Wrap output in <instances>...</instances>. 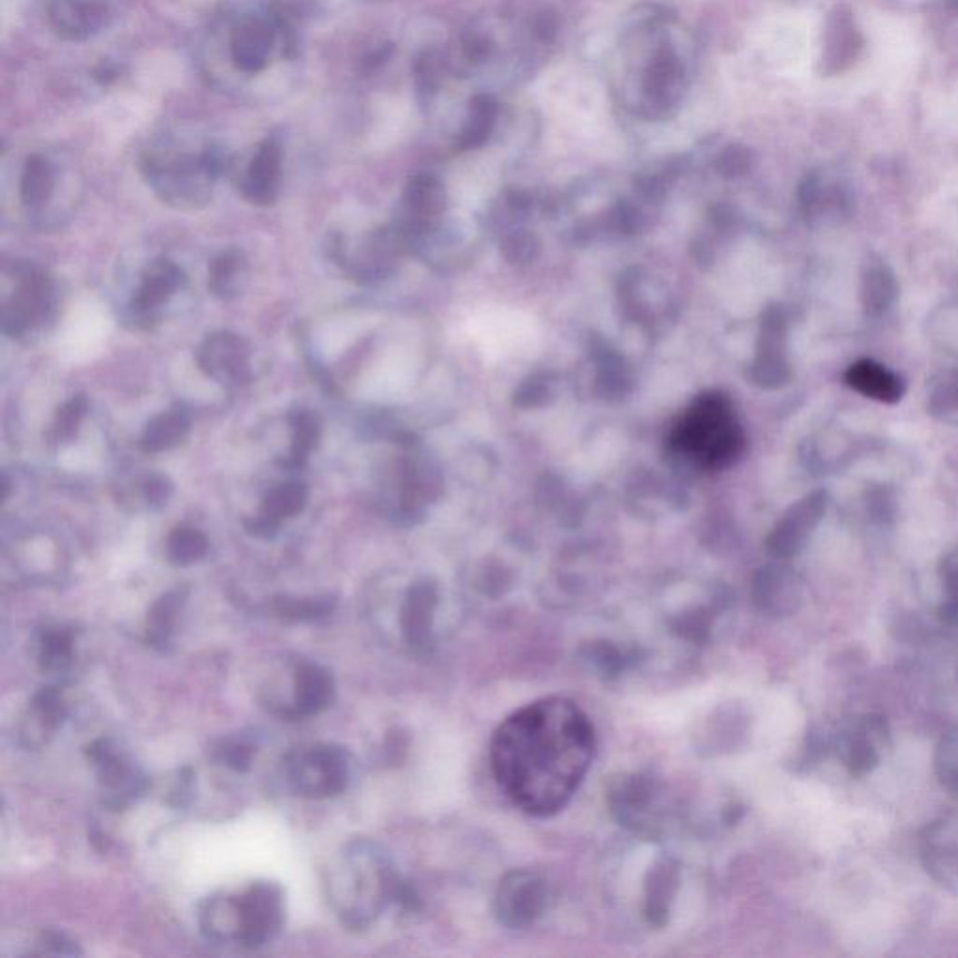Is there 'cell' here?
I'll return each instance as SVG.
<instances>
[{"label": "cell", "mask_w": 958, "mask_h": 958, "mask_svg": "<svg viewBox=\"0 0 958 958\" xmlns=\"http://www.w3.org/2000/svg\"><path fill=\"white\" fill-rule=\"evenodd\" d=\"M498 786L530 817H553L585 781L596 754V731L577 702L545 696L519 707L491 737Z\"/></svg>", "instance_id": "1"}, {"label": "cell", "mask_w": 958, "mask_h": 958, "mask_svg": "<svg viewBox=\"0 0 958 958\" xmlns=\"http://www.w3.org/2000/svg\"><path fill=\"white\" fill-rule=\"evenodd\" d=\"M285 895L274 882H255L238 895H214L201 905L199 927L219 946L258 949L280 935Z\"/></svg>", "instance_id": "2"}, {"label": "cell", "mask_w": 958, "mask_h": 958, "mask_svg": "<svg viewBox=\"0 0 958 958\" xmlns=\"http://www.w3.org/2000/svg\"><path fill=\"white\" fill-rule=\"evenodd\" d=\"M399 877L392 859L374 842L354 841L346 847L338 877L333 878V905L341 923L363 930L377 921L388 905L395 902Z\"/></svg>", "instance_id": "3"}, {"label": "cell", "mask_w": 958, "mask_h": 958, "mask_svg": "<svg viewBox=\"0 0 958 958\" xmlns=\"http://www.w3.org/2000/svg\"><path fill=\"white\" fill-rule=\"evenodd\" d=\"M671 448L702 470H723L742 457L745 434L725 393H702L671 433Z\"/></svg>", "instance_id": "4"}, {"label": "cell", "mask_w": 958, "mask_h": 958, "mask_svg": "<svg viewBox=\"0 0 958 958\" xmlns=\"http://www.w3.org/2000/svg\"><path fill=\"white\" fill-rule=\"evenodd\" d=\"M283 779L289 790L300 798H335L351 783V754L332 743L296 749L283 760Z\"/></svg>", "instance_id": "5"}, {"label": "cell", "mask_w": 958, "mask_h": 958, "mask_svg": "<svg viewBox=\"0 0 958 958\" xmlns=\"http://www.w3.org/2000/svg\"><path fill=\"white\" fill-rule=\"evenodd\" d=\"M607 801L614 819L638 835H661L666 822H671L663 784L644 773H624L614 779Z\"/></svg>", "instance_id": "6"}, {"label": "cell", "mask_w": 958, "mask_h": 958, "mask_svg": "<svg viewBox=\"0 0 958 958\" xmlns=\"http://www.w3.org/2000/svg\"><path fill=\"white\" fill-rule=\"evenodd\" d=\"M101 790V801L111 811H124L148 790V778L139 765L109 737H98L85 747Z\"/></svg>", "instance_id": "7"}, {"label": "cell", "mask_w": 958, "mask_h": 958, "mask_svg": "<svg viewBox=\"0 0 958 958\" xmlns=\"http://www.w3.org/2000/svg\"><path fill=\"white\" fill-rule=\"evenodd\" d=\"M749 380L764 390H779L792 380L789 362V315L783 305H770L760 321L756 356Z\"/></svg>", "instance_id": "8"}, {"label": "cell", "mask_w": 958, "mask_h": 958, "mask_svg": "<svg viewBox=\"0 0 958 958\" xmlns=\"http://www.w3.org/2000/svg\"><path fill=\"white\" fill-rule=\"evenodd\" d=\"M549 902V888L538 872L519 869L498 883L495 893V916L506 929L525 930L532 927Z\"/></svg>", "instance_id": "9"}, {"label": "cell", "mask_w": 958, "mask_h": 958, "mask_svg": "<svg viewBox=\"0 0 958 958\" xmlns=\"http://www.w3.org/2000/svg\"><path fill=\"white\" fill-rule=\"evenodd\" d=\"M828 504H830V497L824 489L809 492L798 502L792 504L765 539L768 553L781 561L800 555L801 550L805 549L812 532L824 519Z\"/></svg>", "instance_id": "10"}, {"label": "cell", "mask_w": 958, "mask_h": 958, "mask_svg": "<svg viewBox=\"0 0 958 958\" xmlns=\"http://www.w3.org/2000/svg\"><path fill=\"white\" fill-rule=\"evenodd\" d=\"M53 283L36 266L19 270V286L2 310V330L10 338H21L53 310Z\"/></svg>", "instance_id": "11"}, {"label": "cell", "mask_w": 958, "mask_h": 958, "mask_svg": "<svg viewBox=\"0 0 958 958\" xmlns=\"http://www.w3.org/2000/svg\"><path fill=\"white\" fill-rule=\"evenodd\" d=\"M252 349L236 333L217 332L208 335L197 351V363L206 377L225 387H240L252 379Z\"/></svg>", "instance_id": "12"}, {"label": "cell", "mask_w": 958, "mask_h": 958, "mask_svg": "<svg viewBox=\"0 0 958 958\" xmlns=\"http://www.w3.org/2000/svg\"><path fill=\"white\" fill-rule=\"evenodd\" d=\"M294 695L293 704L281 713L286 721L319 715L332 706L335 698V682L326 666L315 661L296 659L293 666Z\"/></svg>", "instance_id": "13"}, {"label": "cell", "mask_w": 958, "mask_h": 958, "mask_svg": "<svg viewBox=\"0 0 958 958\" xmlns=\"http://www.w3.org/2000/svg\"><path fill=\"white\" fill-rule=\"evenodd\" d=\"M751 596L760 613L784 618L800 608L801 583L790 567L772 564L754 573Z\"/></svg>", "instance_id": "14"}, {"label": "cell", "mask_w": 958, "mask_h": 958, "mask_svg": "<svg viewBox=\"0 0 958 958\" xmlns=\"http://www.w3.org/2000/svg\"><path fill=\"white\" fill-rule=\"evenodd\" d=\"M68 717L65 695L59 684L43 685L30 698L29 710L25 713L23 723L19 729V740L27 749H40L46 745L55 732L59 731Z\"/></svg>", "instance_id": "15"}, {"label": "cell", "mask_w": 958, "mask_h": 958, "mask_svg": "<svg viewBox=\"0 0 958 958\" xmlns=\"http://www.w3.org/2000/svg\"><path fill=\"white\" fill-rule=\"evenodd\" d=\"M863 47L853 13L847 7H835L825 21L824 49L820 70L824 76H837L847 71L858 60Z\"/></svg>", "instance_id": "16"}, {"label": "cell", "mask_w": 958, "mask_h": 958, "mask_svg": "<svg viewBox=\"0 0 958 958\" xmlns=\"http://www.w3.org/2000/svg\"><path fill=\"white\" fill-rule=\"evenodd\" d=\"M310 491L304 483L289 481L266 492L258 514L244 522L247 534L255 538L272 539L280 532L283 520L293 519L304 511Z\"/></svg>", "instance_id": "17"}, {"label": "cell", "mask_w": 958, "mask_h": 958, "mask_svg": "<svg viewBox=\"0 0 958 958\" xmlns=\"http://www.w3.org/2000/svg\"><path fill=\"white\" fill-rule=\"evenodd\" d=\"M800 208L807 219L831 214V217L848 216L853 208L852 187L841 176H828L825 173H811L801 182Z\"/></svg>", "instance_id": "18"}, {"label": "cell", "mask_w": 958, "mask_h": 958, "mask_svg": "<svg viewBox=\"0 0 958 958\" xmlns=\"http://www.w3.org/2000/svg\"><path fill=\"white\" fill-rule=\"evenodd\" d=\"M437 607V588L431 583H416L404 597L401 608V629L410 649L427 654L433 646V613Z\"/></svg>", "instance_id": "19"}, {"label": "cell", "mask_w": 958, "mask_h": 958, "mask_svg": "<svg viewBox=\"0 0 958 958\" xmlns=\"http://www.w3.org/2000/svg\"><path fill=\"white\" fill-rule=\"evenodd\" d=\"M76 627L57 624L41 627L36 637V661L53 684L70 682L76 668Z\"/></svg>", "instance_id": "20"}, {"label": "cell", "mask_w": 958, "mask_h": 958, "mask_svg": "<svg viewBox=\"0 0 958 958\" xmlns=\"http://www.w3.org/2000/svg\"><path fill=\"white\" fill-rule=\"evenodd\" d=\"M844 382L853 392L883 404L899 403L906 393V382L899 373L867 358L847 369Z\"/></svg>", "instance_id": "21"}, {"label": "cell", "mask_w": 958, "mask_h": 958, "mask_svg": "<svg viewBox=\"0 0 958 958\" xmlns=\"http://www.w3.org/2000/svg\"><path fill=\"white\" fill-rule=\"evenodd\" d=\"M281 175V148L275 140H264L253 156L240 189L250 203L257 206L274 205Z\"/></svg>", "instance_id": "22"}, {"label": "cell", "mask_w": 958, "mask_h": 958, "mask_svg": "<svg viewBox=\"0 0 958 958\" xmlns=\"http://www.w3.org/2000/svg\"><path fill=\"white\" fill-rule=\"evenodd\" d=\"M186 283V274L169 258H158L143 274L140 285L131 300V310L137 315H153L173 294Z\"/></svg>", "instance_id": "23"}, {"label": "cell", "mask_w": 958, "mask_h": 958, "mask_svg": "<svg viewBox=\"0 0 958 958\" xmlns=\"http://www.w3.org/2000/svg\"><path fill=\"white\" fill-rule=\"evenodd\" d=\"M274 30L264 19L247 18L234 29L231 40L233 62L244 74H258L268 65Z\"/></svg>", "instance_id": "24"}, {"label": "cell", "mask_w": 958, "mask_h": 958, "mask_svg": "<svg viewBox=\"0 0 958 958\" xmlns=\"http://www.w3.org/2000/svg\"><path fill=\"white\" fill-rule=\"evenodd\" d=\"M899 300V281L886 261L867 258L859 274V302L867 316L886 315Z\"/></svg>", "instance_id": "25"}, {"label": "cell", "mask_w": 958, "mask_h": 958, "mask_svg": "<svg viewBox=\"0 0 958 958\" xmlns=\"http://www.w3.org/2000/svg\"><path fill=\"white\" fill-rule=\"evenodd\" d=\"M106 8L98 0H55L51 23L65 40H85L100 29Z\"/></svg>", "instance_id": "26"}, {"label": "cell", "mask_w": 958, "mask_h": 958, "mask_svg": "<svg viewBox=\"0 0 958 958\" xmlns=\"http://www.w3.org/2000/svg\"><path fill=\"white\" fill-rule=\"evenodd\" d=\"M189 588L180 586L156 599L147 616V643L158 652H169L173 646L178 616L186 607Z\"/></svg>", "instance_id": "27"}, {"label": "cell", "mask_w": 958, "mask_h": 958, "mask_svg": "<svg viewBox=\"0 0 958 958\" xmlns=\"http://www.w3.org/2000/svg\"><path fill=\"white\" fill-rule=\"evenodd\" d=\"M189 429H192V418L186 410H167L164 414L148 421L145 433L140 437V450L145 453L175 450L176 446H180L187 439Z\"/></svg>", "instance_id": "28"}, {"label": "cell", "mask_w": 958, "mask_h": 958, "mask_svg": "<svg viewBox=\"0 0 958 958\" xmlns=\"http://www.w3.org/2000/svg\"><path fill=\"white\" fill-rule=\"evenodd\" d=\"M289 423L293 429V442L283 467L302 468L321 440V420L313 410L299 409L289 414Z\"/></svg>", "instance_id": "29"}, {"label": "cell", "mask_w": 958, "mask_h": 958, "mask_svg": "<svg viewBox=\"0 0 958 958\" xmlns=\"http://www.w3.org/2000/svg\"><path fill=\"white\" fill-rule=\"evenodd\" d=\"M55 189L53 167L40 154H32L25 162L21 175V201L29 208H38L51 199Z\"/></svg>", "instance_id": "30"}, {"label": "cell", "mask_w": 958, "mask_h": 958, "mask_svg": "<svg viewBox=\"0 0 958 958\" xmlns=\"http://www.w3.org/2000/svg\"><path fill=\"white\" fill-rule=\"evenodd\" d=\"M404 205L416 222L423 223L437 216L444 205V192L440 182L431 175H418L409 182L404 192Z\"/></svg>", "instance_id": "31"}, {"label": "cell", "mask_w": 958, "mask_h": 958, "mask_svg": "<svg viewBox=\"0 0 958 958\" xmlns=\"http://www.w3.org/2000/svg\"><path fill=\"white\" fill-rule=\"evenodd\" d=\"M272 610L277 618L291 624H311L332 616L335 610V599L324 597H275L272 602Z\"/></svg>", "instance_id": "32"}, {"label": "cell", "mask_w": 958, "mask_h": 958, "mask_svg": "<svg viewBox=\"0 0 958 958\" xmlns=\"http://www.w3.org/2000/svg\"><path fill=\"white\" fill-rule=\"evenodd\" d=\"M211 550L205 534L192 526H176L167 538V558L175 566L186 567L203 560Z\"/></svg>", "instance_id": "33"}, {"label": "cell", "mask_w": 958, "mask_h": 958, "mask_svg": "<svg viewBox=\"0 0 958 958\" xmlns=\"http://www.w3.org/2000/svg\"><path fill=\"white\" fill-rule=\"evenodd\" d=\"M497 104L486 94H479L470 101V118L467 128L462 129L459 137V147L478 148L489 139L495 118H497Z\"/></svg>", "instance_id": "34"}, {"label": "cell", "mask_w": 958, "mask_h": 958, "mask_svg": "<svg viewBox=\"0 0 958 958\" xmlns=\"http://www.w3.org/2000/svg\"><path fill=\"white\" fill-rule=\"evenodd\" d=\"M246 268L244 253L228 250L217 255L208 266V289L217 299L227 300L236 293V280Z\"/></svg>", "instance_id": "35"}, {"label": "cell", "mask_w": 958, "mask_h": 958, "mask_svg": "<svg viewBox=\"0 0 958 958\" xmlns=\"http://www.w3.org/2000/svg\"><path fill=\"white\" fill-rule=\"evenodd\" d=\"M676 882H678L676 867L671 866L668 861L655 867L652 882L648 886V905H646V916H648L649 923H665L668 902L673 897Z\"/></svg>", "instance_id": "36"}, {"label": "cell", "mask_w": 958, "mask_h": 958, "mask_svg": "<svg viewBox=\"0 0 958 958\" xmlns=\"http://www.w3.org/2000/svg\"><path fill=\"white\" fill-rule=\"evenodd\" d=\"M842 762L847 765L848 772L856 778H863L867 773H871L880 762L877 749L872 745V740L869 737V726L866 725L859 729L842 751Z\"/></svg>", "instance_id": "37"}, {"label": "cell", "mask_w": 958, "mask_h": 958, "mask_svg": "<svg viewBox=\"0 0 958 958\" xmlns=\"http://www.w3.org/2000/svg\"><path fill=\"white\" fill-rule=\"evenodd\" d=\"M257 753V745L252 737H228L217 743L212 754L219 764L227 765L228 770L236 773H246L252 770L253 756Z\"/></svg>", "instance_id": "38"}, {"label": "cell", "mask_w": 958, "mask_h": 958, "mask_svg": "<svg viewBox=\"0 0 958 958\" xmlns=\"http://www.w3.org/2000/svg\"><path fill=\"white\" fill-rule=\"evenodd\" d=\"M940 579L947 599L938 608V618L946 626H958V547L941 560Z\"/></svg>", "instance_id": "39"}, {"label": "cell", "mask_w": 958, "mask_h": 958, "mask_svg": "<svg viewBox=\"0 0 958 958\" xmlns=\"http://www.w3.org/2000/svg\"><path fill=\"white\" fill-rule=\"evenodd\" d=\"M87 410L88 401L85 395H74L70 401H66L55 416L53 426H51V439L55 442H70L79 431V427L87 416Z\"/></svg>", "instance_id": "40"}, {"label": "cell", "mask_w": 958, "mask_h": 958, "mask_svg": "<svg viewBox=\"0 0 958 958\" xmlns=\"http://www.w3.org/2000/svg\"><path fill=\"white\" fill-rule=\"evenodd\" d=\"M585 659L596 668L597 673L607 678L624 673L627 665L632 663L629 655L608 643L592 644L590 648L586 649Z\"/></svg>", "instance_id": "41"}, {"label": "cell", "mask_w": 958, "mask_h": 958, "mask_svg": "<svg viewBox=\"0 0 958 958\" xmlns=\"http://www.w3.org/2000/svg\"><path fill=\"white\" fill-rule=\"evenodd\" d=\"M936 773L947 789L958 790V731L947 732L936 749Z\"/></svg>", "instance_id": "42"}, {"label": "cell", "mask_w": 958, "mask_h": 958, "mask_svg": "<svg viewBox=\"0 0 958 958\" xmlns=\"http://www.w3.org/2000/svg\"><path fill=\"white\" fill-rule=\"evenodd\" d=\"M929 412L936 418L958 414V371L936 382L929 395Z\"/></svg>", "instance_id": "43"}, {"label": "cell", "mask_w": 958, "mask_h": 958, "mask_svg": "<svg viewBox=\"0 0 958 958\" xmlns=\"http://www.w3.org/2000/svg\"><path fill=\"white\" fill-rule=\"evenodd\" d=\"M751 164H753V154L749 153L745 147L734 145L718 156L717 169L723 176L736 178V176L745 175L751 169Z\"/></svg>", "instance_id": "44"}, {"label": "cell", "mask_w": 958, "mask_h": 958, "mask_svg": "<svg viewBox=\"0 0 958 958\" xmlns=\"http://www.w3.org/2000/svg\"><path fill=\"white\" fill-rule=\"evenodd\" d=\"M38 944L41 947V955H57V957H79L82 955L76 941L60 930H43Z\"/></svg>", "instance_id": "45"}, {"label": "cell", "mask_w": 958, "mask_h": 958, "mask_svg": "<svg viewBox=\"0 0 958 958\" xmlns=\"http://www.w3.org/2000/svg\"><path fill=\"white\" fill-rule=\"evenodd\" d=\"M867 509H869V514L872 515V519L880 520V522L893 520L895 509H897L893 492L889 491L886 486L874 487V489L869 491Z\"/></svg>", "instance_id": "46"}, {"label": "cell", "mask_w": 958, "mask_h": 958, "mask_svg": "<svg viewBox=\"0 0 958 958\" xmlns=\"http://www.w3.org/2000/svg\"><path fill=\"white\" fill-rule=\"evenodd\" d=\"M416 76H418V88L421 94H431L437 90L440 81V62L439 57L434 53H426L418 60L416 65Z\"/></svg>", "instance_id": "47"}, {"label": "cell", "mask_w": 958, "mask_h": 958, "mask_svg": "<svg viewBox=\"0 0 958 958\" xmlns=\"http://www.w3.org/2000/svg\"><path fill=\"white\" fill-rule=\"evenodd\" d=\"M549 398V382L545 379L534 377V379L528 380V382H525V384L519 388V392L515 393V404L525 407V409H530V407H539V404L547 403V399Z\"/></svg>", "instance_id": "48"}, {"label": "cell", "mask_w": 958, "mask_h": 958, "mask_svg": "<svg viewBox=\"0 0 958 958\" xmlns=\"http://www.w3.org/2000/svg\"><path fill=\"white\" fill-rule=\"evenodd\" d=\"M539 252V244L530 234H515L511 238L506 240L504 244V253L511 263H525L532 261Z\"/></svg>", "instance_id": "49"}, {"label": "cell", "mask_w": 958, "mask_h": 958, "mask_svg": "<svg viewBox=\"0 0 958 958\" xmlns=\"http://www.w3.org/2000/svg\"><path fill=\"white\" fill-rule=\"evenodd\" d=\"M194 792V770L192 768H182L176 773L175 784L170 789L169 801L173 807H186L192 800Z\"/></svg>", "instance_id": "50"}, {"label": "cell", "mask_w": 958, "mask_h": 958, "mask_svg": "<svg viewBox=\"0 0 958 958\" xmlns=\"http://www.w3.org/2000/svg\"><path fill=\"white\" fill-rule=\"evenodd\" d=\"M143 492H145V500L150 508H162L173 495V486H170L169 479L164 478V476H153L145 481Z\"/></svg>", "instance_id": "51"}, {"label": "cell", "mask_w": 958, "mask_h": 958, "mask_svg": "<svg viewBox=\"0 0 958 958\" xmlns=\"http://www.w3.org/2000/svg\"><path fill=\"white\" fill-rule=\"evenodd\" d=\"M462 51L467 55L468 60L479 62V60H483L491 55V41H489V38L483 32L468 30L465 38H462Z\"/></svg>", "instance_id": "52"}, {"label": "cell", "mask_w": 958, "mask_h": 958, "mask_svg": "<svg viewBox=\"0 0 958 958\" xmlns=\"http://www.w3.org/2000/svg\"><path fill=\"white\" fill-rule=\"evenodd\" d=\"M534 35L538 36L539 40H553L556 36V19L549 13H541L534 21Z\"/></svg>", "instance_id": "53"}, {"label": "cell", "mask_w": 958, "mask_h": 958, "mask_svg": "<svg viewBox=\"0 0 958 958\" xmlns=\"http://www.w3.org/2000/svg\"><path fill=\"white\" fill-rule=\"evenodd\" d=\"M392 43H387V46L380 47V49L373 51V53L369 55V57H365V60H363V62H365V66H368L369 70H373V68H377V66L384 65V62H387V60L392 57Z\"/></svg>", "instance_id": "54"}, {"label": "cell", "mask_w": 958, "mask_h": 958, "mask_svg": "<svg viewBox=\"0 0 958 958\" xmlns=\"http://www.w3.org/2000/svg\"><path fill=\"white\" fill-rule=\"evenodd\" d=\"M96 79L101 82H107L109 79H115L117 77V71L113 70L109 65H100L98 66V70H96Z\"/></svg>", "instance_id": "55"}, {"label": "cell", "mask_w": 958, "mask_h": 958, "mask_svg": "<svg viewBox=\"0 0 958 958\" xmlns=\"http://www.w3.org/2000/svg\"><path fill=\"white\" fill-rule=\"evenodd\" d=\"M947 4H949L955 12H958V0H947Z\"/></svg>", "instance_id": "56"}]
</instances>
